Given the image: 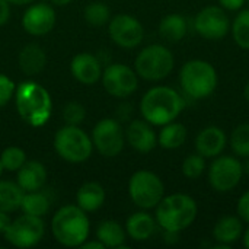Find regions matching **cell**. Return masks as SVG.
<instances>
[{
	"label": "cell",
	"instance_id": "obj_12",
	"mask_svg": "<svg viewBox=\"0 0 249 249\" xmlns=\"http://www.w3.org/2000/svg\"><path fill=\"white\" fill-rule=\"evenodd\" d=\"M194 28L200 36L209 41L223 39L231 31L228 13L220 6H206L194 18Z\"/></svg>",
	"mask_w": 249,
	"mask_h": 249
},
{
	"label": "cell",
	"instance_id": "obj_2",
	"mask_svg": "<svg viewBox=\"0 0 249 249\" xmlns=\"http://www.w3.org/2000/svg\"><path fill=\"white\" fill-rule=\"evenodd\" d=\"M16 109L20 118L32 125L42 127L48 123L53 112V101L48 90L36 82H22L15 90Z\"/></svg>",
	"mask_w": 249,
	"mask_h": 249
},
{
	"label": "cell",
	"instance_id": "obj_8",
	"mask_svg": "<svg viewBox=\"0 0 249 249\" xmlns=\"http://www.w3.org/2000/svg\"><path fill=\"white\" fill-rule=\"evenodd\" d=\"M128 194L131 201L143 209H155L165 196V185L159 175L152 171H137L128 181Z\"/></svg>",
	"mask_w": 249,
	"mask_h": 249
},
{
	"label": "cell",
	"instance_id": "obj_45",
	"mask_svg": "<svg viewBox=\"0 0 249 249\" xmlns=\"http://www.w3.org/2000/svg\"><path fill=\"white\" fill-rule=\"evenodd\" d=\"M244 96H245L247 102H249V80H248V82H247L245 88H244Z\"/></svg>",
	"mask_w": 249,
	"mask_h": 249
},
{
	"label": "cell",
	"instance_id": "obj_20",
	"mask_svg": "<svg viewBox=\"0 0 249 249\" xmlns=\"http://www.w3.org/2000/svg\"><path fill=\"white\" fill-rule=\"evenodd\" d=\"M47 182V169L38 160L25 162L18 171V184L25 191H39Z\"/></svg>",
	"mask_w": 249,
	"mask_h": 249
},
{
	"label": "cell",
	"instance_id": "obj_40",
	"mask_svg": "<svg viewBox=\"0 0 249 249\" xmlns=\"http://www.w3.org/2000/svg\"><path fill=\"white\" fill-rule=\"evenodd\" d=\"M80 248L83 249H104L105 248V245L99 241V239H96V241H85L82 245H80Z\"/></svg>",
	"mask_w": 249,
	"mask_h": 249
},
{
	"label": "cell",
	"instance_id": "obj_17",
	"mask_svg": "<svg viewBox=\"0 0 249 249\" xmlns=\"http://www.w3.org/2000/svg\"><path fill=\"white\" fill-rule=\"evenodd\" d=\"M125 140L140 153H149L158 146V136L146 120H133L125 130Z\"/></svg>",
	"mask_w": 249,
	"mask_h": 249
},
{
	"label": "cell",
	"instance_id": "obj_4",
	"mask_svg": "<svg viewBox=\"0 0 249 249\" xmlns=\"http://www.w3.org/2000/svg\"><path fill=\"white\" fill-rule=\"evenodd\" d=\"M51 232L58 244L69 248L80 247L90 232L86 212L79 206L61 207L51 220Z\"/></svg>",
	"mask_w": 249,
	"mask_h": 249
},
{
	"label": "cell",
	"instance_id": "obj_15",
	"mask_svg": "<svg viewBox=\"0 0 249 249\" xmlns=\"http://www.w3.org/2000/svg\"><path fill=\"white\" fill-rule=\"evenodd\" d=\"M55 20L57 16L54 9L45 3H38L26 9L22 18V26L28 34L34 36H42L53 31Z\"/></svg>",
	"mask_w": 249,
	"mask_h": 249
},
{
	"label": "cell",
	"instance_id": "obj_30",
	"mask_svg": "<svg viewBox=\"0 0 249 249\" xmlns=\"http://www.w3.org/2000/svg\"><path fill=\"white\" fill-rule=\"evenodd\" d=\"M231 147L239 158H249V124H239L231 134Z\"/></svg>",
	"mask_w": 249,
	"mask_h": 249
},
{
	"label": "cell",
	"instance_id": "obj_14",
	"mask_svg": "<svg viewBox=\"0 0 249 249\" xmlns=\"http://www.w3.org/2000/svg\"><path fill=\"white\" fill-rule=\"evenodd\" d=\"M109 36L123 48H136L144 38V28L142 22L127 13H120L109 20Z\"/></svg>",
	"mask_w": 249,
	"mask_h": 249
},
{
	"label": "cell",
	"instance_id": "obj_11",
	"mask_svg": "<svg viewBox=\"0 0 249 249\" xmlns=\"http://www.w3.org/2000/svg\"><path fill=\"white\" fill-rule=\"evenodd\" d=\"M92 142L96 150L105 158L118 156L125 144V131L115 118H104L98 121L92 131Z\"/></svg>",
	"mask_w": 249,
	"mask_h": 249
},
{
	"label": "cell",
	"instance_id": "obj_27",
	"mask_svg": "<svg viewBox=\"0 0 249 249\" xmlns=\"http://www.w3.org/2000/svg\"><path fill=\"white\" fill-rule=\"evenodd\" d=\"M25 191L19 184L10 181H0V212L12 213L20 209Z\"/></svg>",
	"mask_w": 249,
	"mask_h": 249
},
{
	"label": "cell",
	"instance_id": "obj_28",
	"mask_svg": "<svg viewBox=\"0 0 249 249\" xmlns=\"http://www.w3.org/2000/svg\"><path fill=\"white\" fill-rule=\"evenodd\" d=\"M50 204H51L50 198L47 197V194L41 193V190L39 191H29V193H25V196L22 198L20 209L23 210L25 214L42 217L48 213Z\"/></svg>",
	"mask_w": 249,
	"mask_h": 249
},
{
	"label": "cell",
	"instance_id": "obj_43",
	"mask_svg": "<svg viewBox=\"0 0 249 249\" xmlns=\"http://www.w3.org/2000/svg\"><path fill=\"white\" fill-rule=\"evenodd\" d=\"M71 0H51V3L53 4H55V6H66V4H69Z\"/></svg>",
	"mask_w": 249,
	"mask_h": 249
},
{
	"label": "cell",
	"instance_id": "obj_37",
	"mask_svg": "<svg viewBox=\"0 0 249 249\" xmlns=\"http://www.w3.org/2000/svg\"><path fill=\"white\" fill-rule=\"evenodd\" d=\"M245 3H247V0H219L220 7H223L225 10H229V12H239Z\"/></svg>",
	"mask_w": 249,
	"mask_h": 249
},
{
	"label": "cell",
	"instance_id": "obj_47",
	"mask_svg": "<svg viewBox=\"0 0 249 249\" xmlns=\"http://www.w3.org/2000/svg\"><path fill=\"white\" fill-rule=\"evenodd\" d=\"M247 1H248V3H249V0H247Z\"/></svg>",
	"mask_w": 249,
	"mask_h": 249
},
{
	"label": "cell",
	"instance_id": "obj_32",
	"mask_svg": "<svg viewBox=\"0 0 249 249\" xmlns=\"http://www.w3.org/2000/svg\"><path fill=\"white\" fill-rule=\"evenodd\" d=\"M207 169L206 165V158H203L200 153H194V155H188L184 162H182V174L185 178L188 179H198L204 175Z\"/></svg>",
	"mask_w": 249,
	"mask_h": 249
},
{
	"label": "cell",
	"instance_id": "obj_29",
	"mask_svg": "<svg viewBox=\"0 0 249 249\" xmlns=\"http://www.w3.org/2000/svg\"><path fill=\"white\" fill-rule=\"evenodd\" d=\"M231 32L235 44L249 51V9H241L231 25Z\"/></svg>",
	"mask_w": 249,
	"mask_h": 249
},
{
	"label": "cell",
	"instance_id": "obj_42",
	"mask_svg": "<svg viewBox=\"0 0 249 249\" xmlns=\"http://www.w3.org/2000/svg\"><path fill=\"white\" fill-rule=\"evenodd\" d=\"M7 1L12 3V4L23 6V4H29V3H32V1H35V0H7Z\"/></svg>",
	"mask_w": 249,
	"mask_h": 249
},
{
	"label": "cell",
	"instance_id": "obj_21",
	"mask_svg": "<svg viewBox=\"0 0 249 249\" xmlns=\"http://www.w3.org/2000/svg\"><path fill=\"white\" fill-rule=\"evenodd\" d=\"M156 225H158L156 219L152 217L149 213L137 212V213H133L127 219L125 232L133 241L143 242L153 236V233L156 231Z\"/></svg>",
	"mask_w": 249,
	"mask_h": 249
},
{
	"label": "cell",
	"instance_id": "obj_35",
	"mask_svg": "<svg viewBox=\"0 0 249 249\" xmlns=\"http://www.w3.org/2000/svg\"><path fill=\"white\" fill-rule=\"evenodd\" d=\"M15 90H16V86L13 80L7 77L6 74H0V108L9 104Z\"/></svg>",
	"mask_w": 249,
	"mask_h": 249
},
{
	"label": "cell",
	"instance_id": "obj_23",
	"mask_svg": "<svg viewBox=\"0 0 249 249\" xmlns=\"http://www.w3.org/2000/svg\"><path fill=\"white\" fill-rule=\"evenodd\" d=\"M105 190L101 184L98 182H86L83 184L77 194H76V201L77 206L85 210V212H96L101 209L105 203Z\"/></svg>",
	"mask_w": 249,
	"mask_h": 249
},
{
	"label": "cell",
	"instance_id": "obj_34",
	"mask_svg": "<svg viewBox=\"0 0 249 249\" xmlns=\"http://www.w3.org/2000/svg\"><path fill=\"white\" fill-rule=\"evenodd\" d=\"M86 117V109L79 102H69L63 108V120L67 125H79Z\"/></svg>",
	"mask_w": 249,
	"mask_h": 249
},
{
	"label": "cell",
	"instance_id": "obj_44",
	"mask_svg": "<svg viewBox=\"0 0 249 249\" xmlns=\"http://www.w3.org/2000/svg\"><path fill=\"white\" fill-rule=\"evenodd\" d=\"M242 168H244V174L249 177V158H247L245 163H242Z\"/></svg>",
	"mask_w": 249,
	"mask_h": 249
},
{
	"label": "cell",
	"instance_id": "obj_3",
	"mask_svg": "<svg viewBox=\"0 0 249 249\" xmlns=\"http://www.w3.org/2000/svg\"><path fill=\"white\" fill-rule=\"evenodd\" d=\"M156 209V222L165 232L179 233L188 229L197 219V201L184 193L163 196Z\"/></svg>",
	"mask_w": 249,
	"mask_h": 249
},
{
	"label": "cell",
	"instance_id": "obj_39",
	"mask_svg": "<svg viewBox=\"0 0 249 249\" xmlns=\"http://www.w3.org/2000/svg\"><path fill=\"white\" fill-rule=\"evenodd\" d=\"M10 223H12V220L9 217V213L0 212V233H4Z\"/></svg>",
	"mask_w": 249,
	"mask_h": 249
},
{
	"label": "cell",
	"instance_id": "obj_36",
	"mask_svg": "<svg viewBox=\"0 0 249 249\" xmlns=\"http://www.w3.org/2000/svg\"><path fill=\"white\" fill-rule=\"evenodd\" d=\"M236 213L242 222H247L249 225V190L239 197L236 204Z\"/></svg>",
	"mask_w": 249,
	"mask_h": 249
},
{
	"label": "cell",
	"instance_id": "obj_46",
	"mask_svg": "<svg viewBox=\"0 0 249 249\" xmlns=\"http://www.w3.org/2000/svg\"><path fill=\"white\" fill-rule=\"evenodd\" d=\"M1 172H3V165H1V160H0V175H1Z\"/></svg>",
	"mask_w": 249,
	"mask_h": 249
},
{
	"label": "cell",
	"instance_id": "obj_19",
	"mask_svg": "<svg viewBox=\"0 0 249 249\" xmlns=\"http://www.w3.org/2000/svg\"><path fill=\"white\" fill-rule=\"evenodd\" d=\"M244 233V223L239 216H223L213 226L212 235L219 247L229 248L232 244L239 241Z\"/></svg>",
	"mask_w": 249,
	"mask_h": 249
},
{
	"label": "cell",
	"instance_id": "obj_22",
	"mask_svg": "<svg viewBox=\"0 0 249 249\" xmlns=\"http://www.w3.org/2000/svg\"><path fill=\"white\" fill-rule=\"evenodd\" d=\"M19 67L26 76L39 74L47 64V54L38 44H28L19 53Z\"/></svg>",
	"mask_w": 249,
	"mask_h": 249
},
{
	"label": "cell",
	"instance_id": "obj_16",
	"mask_svg": "<svg viewBox=\"0 0 249 249\" xmlns=\"http://www.w3.org/2000/svg\"><path fill=\"white\" fill-rule=\"evenodd\" d=\"M228 144V136L223 128L217 125H209L203 128L196 137V149L206 159H214L222 155Z\"/></svg>",
	"mask_w": 249,
	"mask_h": 249
},
{
	"label": "cell",
	"instance_id": "obj_24",
	"mask_svg": "<svg viewBox=\"0 0 249 249\" xmlns=\"http://www.w3.org/2000/svg\"><path fill=\"white\" fill-rule=\"evenodd\" d=\"M159 35L168 41V42H179L185 38L187 31H188V25H187V19L179 15V13H169L166 15L160 23H159Z\"/></svg>",
	"mask_w": 249,
	"mask_h": 249
},
{
	"label": "cell",
	"instance_id": "obj_1",
	"mask_svg": "<svg viewBox=\"0 0 249 249\" xmlns=\"http://www.w3.org/2000/svg\"><path fill=\"white\" fill-rule=\"evenodd\" d=\"M184 107L185 102L181 93L169 86H155L140 101L143 120L158 127L175 121L184 111Z\"/></svg>",
	"mask_w": 249,
	"mask_h": 249
},
{
	"label": "cell",
	"instance_id": "obj_33",
	"mask_svg": "<svg viewBox=\"0 0 249 249\" xmlns=\"http://www.w3.org/2000/svg\"><path fill=\"white\" fill-rule=\"evenodd\" d=\"M0 160H1L3 169L9 172L19 171V168L26 162V153L23 149L18 146H10L3 150V153L0 155Z\"/></svg>",
	"mask_w": 249,
	"mask_h": 249
},
{
	"label": "cell",
	"instance_id": "obj_26",
	"mask_svg": "<svg viewBox=\"0 0 249 249\" xmlns=\"http://www.w3.org/2000/svg\"><path fill=\"white\" fill-rule=\"evenodd\" d=\"M187 136L188 131L185 125L172 121L162 125V130L158 134V144L165 150H175L187 142Z\"/></svg>",
	"mask_w": 249,
	"mask_h": 249
},
{
	"label": "cell",
	"instance_id": "obj_41",
	"mask_svg": "<svg viewBox=\"0 0 249 249\" xmlns=\"http://www.w3.org/2000/svg\"><path fill=\"white\" fill-rule=\"evenodd\" d=\"M242 242H244V247L249 249V226L245 229V232L242 233Z\"/></svg>",
	"mask_w": 249,
	"mask_h": 249
},
{
	"label": "cell",
	"instance_id": "obj_9",
	"mask_svg": "<svg viewBox=\"0 0 249 249\" xmlns=\"http://www.w3.org/2000/svg\"><path fill=\"white\" fill-rule=\"evenodd\" d=\"M244 177L242 162L235 156L219 155L209 168V184L217 193L235 190Z\"/></svg>",
	"mask_w": 249,
	"mask_h": 249
},
{
	"label": "cell",
	"instance_id": "obj_7",
	"mask_svg": "<svg viewBox=\"0 0 249 249\" xmlns=\"http://www.w3.org/2000/svg\"><path fill=\"white\" fill-rule=\"evenodd\" d=\"M54 149L58 156L71 163H80L90 158L93 142L79 125H64L54 136Z\"/></svg>",
	"mask_w": 249,
	"mask_h": 249
},
{
	"label": "cell",
	"instance_id": "obj_25",
	"mask_svg": "<svg viewBox=\"0 0 249 249\" xmlns=\"http://www.w3.org/2000/svg\"><path fill=\"white\" fill-rule=\"evenodd\" d=\"M125 238V229L114 220H105L96 229V239H99L105 245V248H127L124 245Z\"/></svg>",
	"mask_w": 249,
	"mask_h": 249
},
{
	"label": "cell",
	"instance_id": "obj_31",
	"mask_svg": "<svg viewBox=\"0 0 249 249\" xmlns=\"http://www.w3.org/2000/svg\"><path fill=\"white\" fill-rule=\"evenodd\" d=\"M85 19L92 26H104L111 19V10L102 1H93L86 6Z\"/></svg>",
	"mask_w": 249,
	"mask_h": 249
},
{
	"label": "cell",
	"instance_id": "obj_10",
	"mask_svg": "<svg viewBox=\"0 0 249 249\" xmlns=\"http://www.w3.org/2000/svg\"><path fill=\"white\" fill-rule=\"evenodd\" d=\"M44 233L45 226L42 217L22 214L9 225L3 236L10 245L16 248H31L44 238Z\"/></svg>",
	"mask_w": 249,
	"mask_h": 249
},
{
	"label": "cell",
	"instance_id": "obj_6",
	"mask_svg": "<svg viewBox=\"0 0 249 249\" xmlns=\"http://www.w3.org/2000/svg\"><path fill=\"white\" fill-rule=\"evenodd\" d=\"M175 58L172 51L162 44H152L144 47L136 57V73L149 82H159L166 79L174 70Z\"/></svg>",
	"mask_w": 249,
	"mask_h": 249
},
{
	"label": "cell",
	"instance_id": "obj_5",
	"mask_svg": "<svg viewBox=\"0 0 249 249\" xmlns=\"http://www.w3.org/2000/svg\"><path fill=\"white\" fill-rule=\"evenodd\" d=\"M219 76L212 63L201 58H193L184 63L179 71V83L185 95L193 99H206L217 88Z\"/></svg>",
	"mask_w": 249,
	"mask_h": 249
},
{
	"label": "cell",
	"instance_id": "obj_18",
	"mask_svg": "<svg viewBox=\"0 0 249 249\" xmlns=\"http://www.w3.org/2000/svg\"><path fill=\"white\" fill-rule=\"evenodd\" d=\"M70 70L74 79L83 85H93L102 77V66L96 55L80 53L73 57Z\"/></svg>",
	"mask_w": 249,
	"mask_h": 249
},
{
	"label": "cell",
	"instance_id": "obj_13",
	"mask_svg": "<svg viewBox=\"0 0 249 249\" xmlns=\"http://www.w3.org/2000/svg\"><path fill=\"white\" fill-rule=\"evenodd\" d=\"M102 85L111 96L128 98L137 90L139 74L125 64H109L105 71H102Z\"/></svg>",
	"mask_w": 249,
	"mask_h": 249
},
{
	"label": "cell",
	"instance_id": "obj_38",
	"mask_svg": "<svg viewBox=\"0 0 249 249\" xmlns=\"http://www.w3.org/2000/svg\"><path fill=\"white\" fill-rule=\"evenodd\" d=\"M10 18V3L7 0H0V26H3Z\"/></svg>",
	"mask_w": 249,
	"mask_h": 249
}]
</instances>
